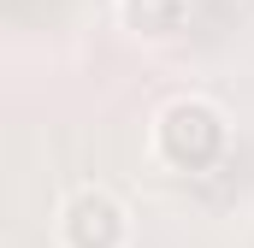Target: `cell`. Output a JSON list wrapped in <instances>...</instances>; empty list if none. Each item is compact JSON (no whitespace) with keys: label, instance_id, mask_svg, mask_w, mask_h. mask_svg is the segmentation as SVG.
Returning <instances> with one entry per match:
<instances>
[{"label":"cell","instance_id":"cell-2","mask_svg":"<svg viewBox=\"0 0 254 248\" xmlns=\"http://www.w3.org/2000/svg\"><path fill=\"white\" fill-rule=\"evenodd\" d=\"M60 248H130V207L101 184H83L60 207Z\"/></svg>","mask_w":254,"mask_h":248},{"label":"cell","instance_id":"cell-1","mask_svg":"<svg viewBox=\"0 0 254 248\" xmlns=\"http://www.w3.org/2000/svg\"><path fill=\"white\" fill-rule=\"evenodd\" d=\"M231 148V119L207 95H178L154 113V154L172 172H207Z\"/></svg>","mask_w":254,"mask_h":248},{"label":"cell","instance_id":"cell-3","mask_svg":"<svg viewBox=\"0 0 254 248\" xmlns=\"http://www.w3.org/2000/svg\"><path fill=\"white\" fill-rule=\"evenodd\" d=\"M113 12L136 42H172L190 24V0H113Z\"/></svg>","mask_w":254,"mask_h":248}]
</instances>
